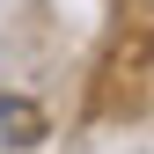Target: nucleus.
<instances>
[{"label": "nucleus", "instance_id": "f257e3e1", "mask_svg": "<svg viewBox=\"0 0 154 154\" xmlns=\"http://www.w3.org/2000/svg\"><path fill=\"white\" fill-rule=\"evenodd\" d=\"M0 132H15V147H29V140H37V110H29V103H8V95H0Z\"/></svg>", "mask_w": 154, "mask_h": 154}]
</instances>
